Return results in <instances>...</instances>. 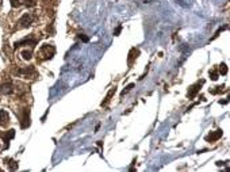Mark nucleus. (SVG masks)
<instances>
[{"label": "nucleus", "mask_w": 230, "mask_h": 172, "mask_svg": "<svg viewBox=\"0 0 230 172\" xmlns=\"http://www.w3.org/2000/svg\"><path fill=\"white\" fill-rule=\"evenodd\" d=\"M22 57H23L24 60H30L31 58V50H23L22 52Z\"/></svg>", "instance_id": "9"}, {"label": "nucleus", "mask_w": 230, "mask_h": 172, "mask_svg": "<svg viewBox=\"0 0 230 172\" xmlns=\"http://www.w3.org/2000/svg\"><path fill=\"white\" fill-rule=\"evenodd\" d=\"M2 4H3V0H0V7H2Z\"/></svg>", "instance_id": "18"}, {"label": "nucleus", "mask_w": 230, "mask_h": 172, "mask_svg": "<svg viewBox=\"0 0 230 172\" xmlns=\"http://www.w3.org/2000/svg\"><path fill=\"white\" fill-rule=\"evenodd\" d=\"M30 126V117H29V108H24L23 111V117H22V127L26 129Z\"/></svg>", "instance_id": "3"}, {"label": "nucleus", "mask_w": 230, "mask_h": 172, "mask_svg": "<svg viewBox=\"0 0 230 172\" xmlns=\"http://www.w3.org/2000/svg\"><path fill=\"white\" fill-rule=\"evenodd\" d=\"M133 87H134V84H129V86L126 87V90H123V91H122V95H125V93H127V92L130 91L131 88H133Z\"/></svg>", "instance_id": "15"}, {"label": "nucleus", "mask_w": 230, "mask_h": 172, "mask_svg": "<svg viewBox=\"0 0 230 172\" xmlns=\"http://www.w3.org/2000/svg\"><path fill=\"white\" fill-rule=\"evenodd\" d=\"M24 4H26L27 7H34V5L37 4V0H24Z\"/></svg>", "instance_id": "11"}, {"label": "nucleus", "mask_w": 230, "mask_h": 172, "mask_svg": "<svg viewBox=\"0 0 230 172\" xmlns=\"http://www.w3.org/2000/svg\"><path fill=\"white\" fill-rule=\"evenodd\" d=\"M0 92H2V93H5V95H10V93L14 92V88H12V86H11L10 83L2 84V86H0Z\"/></svg>", "instance_id": "6"}, {"label": "nucleus", "mask_w": 230, "mask_h": 172, "mask_svg": "<svg viewBox=\"0 0 230 172\" xmlns=\"http://www.w3.org/2000/svg\"><path fill=\"white\" fill-rule=\"evenodd\" d=\"M18 23H19V27H29L33 23V16L30 14H23L20 19L18 20Z\"/></svg>", "instance_id": "2"}, {"label": "nucleus", "mask_w": 230, "mask_h": 172, "mask_svg": "<svg viewBox=\"0 0 230 172\" xmlns=\"http://www.w3.org/2000/svg\"><path fill=\"white\" fill-rule=\"evenodd\" d=\"M10 118H8V114L4 110H0V126H5L8 123Z\"/></svg>", "instance_id": "7"}, {"label": "nucleus", "mask_w": 230, "mask_h": 172, "mask_svg": "<svg viewBox=\"0 0 230 172\" xmlns=\"http://www.w3.org/2000/svg\"><path fill=\"white\" fill-rule=\"evenodd\" d=\"M78 38L83 41V42H88V41H89V38H88L87 35H84V34H78Z\"/></svg>", "instance_id": "16"}, {"label": "nucleus", "mask_w": 230, "mask_h": 172, "mask_svg": "<svg viewBox=\"0 0 230 172\" xmlns=\"http://www.w3.org/2000/svg\"><path fill=\"white\" fill-rule=\"evenodd\" d=\"M11 5H12V7H19V5H20V0H11Z\"/></svg>", "instance_id": "14"}, {"label": "nucleus", "mask_w": 230, "mask_h": 172, "mask_svg": "<svg viewBox=\"0 0 230 172\" xmlns=\"http://www.w3.org/2000/svg\"><path fill=\"white\" fill-rule=\"evenodd\" d=\"M7 163H10V164H8V167H10V170H16L18 168V164H16V161L15 160H10V159H7V160H5Z\"/></svg>", "instance_id": "8"}, {"label": "nucleus", "mask_w": 230, "mask_h": 172, "mask_svg": "<svg viewBox=\"0 0 230 172\" xmlns=\"http://www.w3.org/2000/svg\"><path fill=\"white\" fill-rule=\"evenodd\" d=\"M121 30H122V26H119L118 29L115 30V35H119V33H121Z\"/></svg>", "instance_id": "17"}, {"label": "nucleus", "mask_w": 230, "mask_h": 172, "mask_svg": "<svg viewBox=\"0 0 230 172\" xmlns=\"http://www.w3.org/2000/svg\"><path fill=\"white\" fill-rule=\"evenodd\" d=\"M222 137V130H217V132L214 133H210L209 136H206V141H217L218 138H221Z\"/></svg>", "instance_id": "4"}, {"label": "nucleus", "mask_w": 230, "mask_h": 172, "mask_svg": "<svg viewBox=\"0 0 230 172\" xmlns=\"http://www.w3.org/2000/svg\"><path fill=\"white\" fill-rule=\"evenodd\" d=\"M210 76H211V79H213V80H218L219 73H218L217 71H211V72H210Z\"/></svg>", "instance_id": "13"}, {"label": "nucleus", "mask_w": 230, "mask_h": 172, "mask_svg": "<svg viewBox=\"0 0 230 172\" xmlns=\"http://www.w3.org/2000/svg\"><path fill=\"white\" fill-rule=\"evenodd\" d=\"M54 52H56V49L53 48L52 45H43L39 50V54L43 56V58H52Z\"/></svg>", "instance_id": "1"}, {"label": "nucleus", "mask_w": 230, "mask_h": 172, "mask_svg": "<svg viewBox=\"0 0 230 172\" xmlns=\"http://www.w3.org/2000/svg\"><path fill=\"white\" fill-rule=\"evenodd\" d=\"M114 92H115V88H112V90H111V91H110V92H108V95H107V96H106V101H104V102H103V103H102V104H103V106H104V104H106V103H107V102H108V101H110V98H111V96H112V93H114Z\"/></svg>", "instance_id": "12"}, {"label": "nucleus", "mask_w": 230, "mask_h": 172, "mask_svg": "<svg viewBox=\"0 0 230 172\" xmlns=\"http://www.w3.org/2000/svg\"><path fill=\"white\" fill-rule=\"evenodd\" d=\"M219 73H222V75L228 73V67H226V64H221L219 65Z\"/></svg>", "instance_id": "10"}, {"label": "nucleus", "mask_w": 230, "mask_h": 172, "mask_svg": "<svg viewBox=\"0 0 230 172\" xmlns=\"http://www.w3.org/2000/svg\"><path fill=\"white\" fill-rule=\"evenodd\" d=\"M202 84H203V81H199V83H196V84H194V86L190 88V91H188V96L190 98H194L195 95L198 93V91H199V88L202 87Z\"/></svg>", "instance_id": "5"}]
</instances>
